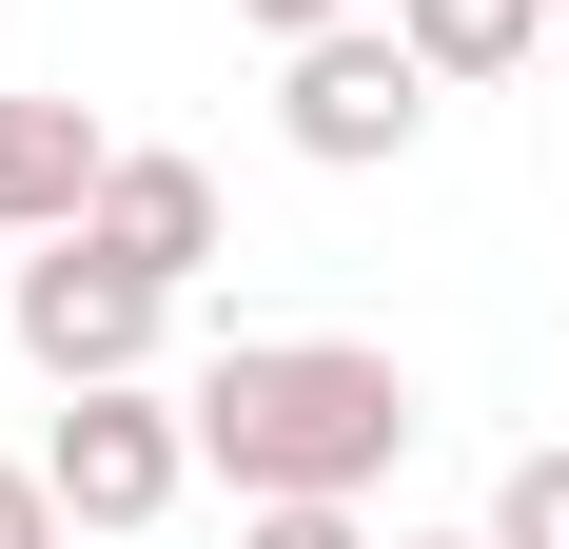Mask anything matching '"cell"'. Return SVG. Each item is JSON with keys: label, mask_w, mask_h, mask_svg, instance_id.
<instances>
[{"label": "cell", "mask_w": 569, "mask_h": 549, "mask_svg": "<svg viewBox=\"0 0 569 549\" xmlns=\"http://www.w3.org/2000/svg\"><path fill=\"white\" fill-rule=\"evenodd\" d=\"M177 412H197V471H217L236 510L256 491H373L412 451V373L353 353V333H236Z\"/></svg>", "instance_id": "6da1fadb"}, {"label": "cell", "mask_w": 569, "mask_h": 549, "mask_svg": "<svg viewBox=\"0 0 569 549\" xmlns=\"http://www.w3.org/2000/svg\"><path fill=\"white\" fill-rule=\"evenodd\" d=\"M276 138L315 177H373L432 138V59H412V20H315V40H276Z\"/></svg>", "instance_id": "7a4b0ae2"}, {"label": "cell", "mask_w": 569, "mask_h": 549, "mask_svg": "<svg viewBox=\"0 0 569 549\" xmlns=\"http://www.w3.org/2000/svg\"><path fill=\"white\" fill-rule=\"evenodd\" d=\"M158 315H177V274L99 256V236H40L20 256V295H0V333L40 353L59 392H99V373H158Z\"/></svg>", "instance_id": "3957f363"}, {"label": "cell", "mask_w": 569, "mask_h": 549, "mask_svg": "<svg viewBox=\"0 0 569 549\" xmlns=\"http://www.w3.org/2000/svg\"><path fill=\"white\" fill-rule=\"evenodd\" d=\"M40 471H59V510H79V530H158V510L197 491V412H158L138 373H99V392H59Z\"/></svg>", "instance_id": "277c9868"}, {"label": "cell", "mask_w": 569, "mask_h": 549, "mask_svg": "<svg viewBox=\"0 0 569 549\" xmlns=\"http://www.w3.org/2000/svg\"><path fill=\"white\" fill-rule=\"evenodd\" d=\"M79 236H99V256H138V274H197V256H217V177L158 158V138H118L99 197H79Z\"/></svg>", "instance_id": "5b68a950"}, {"label": "cell", "mask_w": 569, "mask_h": 549, "mask_svg": "<svg viewBox=\"0 0 569 549\" xmlns=\"http://www.w3.org/2000/svg\"><path fill=\"white\" fill-rule=\"evenodd\" d=\"M99 118L79 99H40V79H0V236H79V197H99Z\"/></svg>", "instance_id": "8992f818"}, {"label": "cell", "mask_w": 569, "mask_h": 549, "mask_svg": "<svg viewBox=\"0 0 569 549\" xmlns=\"http://www.w3.org/2000/svg\"><path fill=\"white\" fill-rule=\"evenodd\" d=\"M412 20V59H432V79H511L530 40H550V0H393Z\"/></svg>", "instance_id": "52a82bcc"}, {"label": "cell", "mask_w": 569, "mask_h": 549, "mask_svg": "<svg viewBox=\"0 0 569 549\" xmlns=\"http://www.w3.org/2000/svg\"><path fill=\"white\" fill-rule=\"evenodd\" d=\"M491 549H569V451H511L491 471Z\"/></svg>", "instance_id": "ba28073f"}, {"label": "cell", "mask_w": 569, "mask_h": 549, "mask_svg": "<svg viewBox=\"0 0 569 549\" xmlns=\"http://www.w3.org/2000/svg\"><path fill=\"white\" fill-rule=\"evenodd\" d=\"M236 549H373V530H353V491H256Z\"/></svg>", "instance_id": "9c48e42d"}, {"label": "cell", "mask_w": 569, "mask_h": 549, "mask_svg": "<svg viewBox=\"0 0 569 549\" xmlns=\"http://www.w3.org/2000/svg\"><path fill=\"white\" fill-rule=\"evenodd\" d=\"M59 530H79V510H59V471H40V451H0V549H59Z\"/></svg>", "instance_id": "30bf717a"}, {"label": "cell", "mask_w": 569, "mask_h": 549, "mask_svg": "<svg viewBox=\"0 0 569 549\" xmlns=\"http://www.w3.org/2000/svg\"><path fill=\"white\" fill-rule=\"evenodd\" d=\"M236 20H256V40H315V20H353V0H236Z\"/></svg>", "instance_id": "8fae6325"}, {"label": "cell", "mask_w": 569, "mask_h": 549, "mask_svg": "<svg viewBox=\"0 0 569 549\" xmlns=\"http://www.w3.org/2000/svg\"><path fill=\"white\" fill-rule=\"evenodd\" d=\"M393 549H491V530H393Z\"/></svg>", "instance_id": "7c38bea8"}, {"label": "cell", "mask_w": 569, "mask_h": 549, "mask_svg": "<svg viewBox=\"0 0 569 549\" xmlns=\"http://www.w3.org/2000/svg\"><path fill=\"white\" fill-rule=\"evenodd\" d=\"M550 20H569V0H550Z\"/></svg>", "instance_id": "4fadbf2b"}]
</instances>
